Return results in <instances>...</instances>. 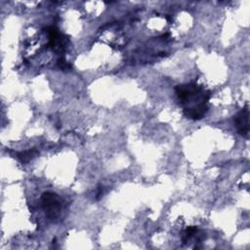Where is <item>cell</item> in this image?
I'll return each instance as SVG.
<instances>
[{
  "mask_svg": "<svg viewBox=\"0 0 250 250\" xmlns=\"http://www.w3.org/2000/svg\"><path fill=\"white\" fill-rule=\"evenodd\" d=\"M57 64H58V66H59L61 69L64 70V71L70 70V69L72 68L71 64H70L69 62H67L64 60V58H62V57H61V58L57 61Z\"/></svg>",
  "mask_w": 250,
  "mask_h": 250,
  "instance_id": "7",
  "label": "cell"
},
{
  "mask_svg": "<svg viewBox=\"0 0 250 250\" xmlns=\"http://www.w3.org/2000/svg\"><path fill=\"white\" fill-rule=\"evenodd\" d=\"M41 205L49 219H57L61 210V202L58 194L52 191L43 192L41 195Z\"/></svg>",
  "mask_w": 250,
  "mask_h": 250,
  "instance_id": "2",
  "label": "cell"
},
{
  "mask_svg": "<svg viewBox=\"0 0 250 250\" xmlns=\"http://www.w3.org/2000/svg\"><path fill=\"white\" fill-rule=\"evenodd\" d=\"M175 92L179 103L184 106L185 115L192 120H199L208 111L207 103L211 93L196 83L177 85Z\"/></svg>",
  "mask_w": 250,
  "mask_h": 250,
  "instance_id": "1",
  "label": "cell"
},
{
  "mask_svg": "<svg viewBox=\"0 0 250 250\" xmlns=\"http://www.w3.org/2000/svg\"><path fill=\"white\" fill-rule=\"evenodd\" d=\"M233 122L239 135L248 138L249 135V109L246 105L239 110L233 117Z\"/></svg>",
  "mask_w": 250,
  "mask_h": 250,
  "instance_id": "4",
  "label": "cell"
},
{
  "mask_svg": "<svg viewBox=\"0 0 250 250\" xmlns=\"http://www.w3.org/2000/svg\"><path fill=\"white\" fill-rule=\"evenodd\" d=\"M196 231H197V227L191 226V227L187 228L186 230L184 231V234H183V237H182L183 244H186L191 238V236L196 233Z\"/></svg>",
  "mask_w": 250,
  "mask_h": 250,
  "instance_id": "6",
  "label": "cell"
},
{
  "mask_svg": "<svg viewBox=\"0 0 250 250\" xmlns=\"http://www.w3.org/2000/svg\"><path fill=\"white\" fill-rule=\"evenodd\" d=\"M49 38L48 47L59 54H63L65 46L68 42V36L60 32L56 26H48L44 28Z\"/></svg>",
  "mask_w": 250,
  "mask_h": 250,
  "instance_id": "3",
  "label": "cell"
},
{
  "mask_svg": "<svg viewBox=\"0 0 250 250\" xmlns=\"http://www.w3.org/2000/svg\"><path fill=\"white\" fill-rule=\"evenodd\" d=\"M38 153V151L35 148L32 149H28V150H24L21 152L17 153L18 158L21 161V162H28L30 159H32L36 154Z\"/></svg>",
  "mask_w": 250,
  "mask_h": 250,
  "instance_id": "5",
  "label": "cell"
}]
</instances>
